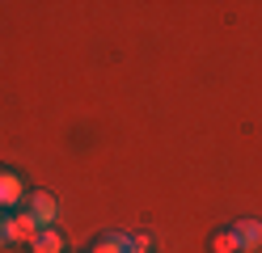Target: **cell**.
<instances>
[{
  "label": "cell",
  "instance_id": "cell-7",
  "mask_svg": "<svg viewBox=\"0 0 262 253\" xmlns=\"http://www.w3.org/2000/svg\"><path fill=\"white\" fill-rule=\"evenodd\" d=\"M211 253H241L237 232H233V228H228V232H216V236H211Z\"/></svg>",
  "mask_w": 262,
  "mask_h": 253
},
{
  "label": "cell",
  "instance_id": "cell-2",
  "mask_svg": "<svg viewBox=\"0 0 262 253\" xmlns=\"http://www.w3.org/2000/svg\"><path fill=\"white\" fill-rule=\"evenodd\" d=\"M26 215L34 219V224H38V232H42V228H51V224H55L59 202H55L51 194H47V190H38V194H30V207H26Z\"/></svg>",
  "mask_w": 262,
  "mask_h": 253
},
{
  "label": "cell",
  "instance_id": "cell-8",
  "mask_svg": "<svg viewBox=\"0 0 262 253\" xmlns=\"http://www.w3.org/2000/svg\"><path fill=\"white\" fill-rule=\"evenodd\" d=\"M131 249H152V236H144V232H140L136 241H131Z\"/></svg>",
  "mask_w": 262,
  "mask_h": 253
},
{
  "label": "cell",
  "instance_id": "cell-4",
  "mask_svg": "<svg viewBox=\"0 0 262 253\" xmlns=\"http://www.w3.org/2000/svg\"><path fill=\"white\" fill-rule=\"evenodd\" d=\"M233 232L241 241V253H250V249L262 245V224H258V219H241V224H233Z\"/></svg>",
  "mask_w": 262,
  "mask_h": 253
},
{
  "label": "cell",
  "instance_id": "cell-11",
  "mask_svg": "<svg viewBox=\"0 0 262 253\" xmlns=\"http://www.w3.org/2000/svg\"><path fill=\"white\" fill-rule=\"evenodd\" d=\"M0 224H5V215H0Z\"/></svg>",
  "mask_w": 262,
  "mask_h": 253
},
{
  "label": "cell",
  "instance_id": "cell-6",
  "mask_svg": "<svg viewBox=\"0 0 262 253\" xmlns=\"http://www.w3.org/2000/svg\"><path fill=\"white\" fill-rule=\"evenodd\" d=\"M93 253H131V236L110 232V236H102V241L93 245Z\"/></svg>",
  "mask_w": 262,
  "mask_h": 253
},
{
  "label": "cell",
  "instance_id": "cell-3",
  "mask_svg": "<svg viewBox=\"0 0 262 253\" xmlns=\"http://www.w3.org/2000/svg\"><path fill=\"white\" fill-rule=\"evenodd\" d=\"M21 177L17 173H9V169H0V211H9V207H17L21 202Z\"/></svg>",
  "mask_w": 262,
  "mask_h": 253
},
{
  "label": "cell",
  "instance_id": "cell-5",
  "mask_svg": "<svg viewBox=\"0 0 262 253\" xmlns=\"http://www.w3.org/2000/svg\"><path fill=\"white\" fill-rule=\"evenodd\" d=\"M34 253H63V236L55 232V228H42L38 236H34V245H30Z\"/></svg>",
  "mask_w": 262,
  "mask_h": 253
},
{
  "label": "cell",
  "instance_id": "cell-9",
  "mask_svg": "<svg viewBox=\"0 0 262 253\" xmlns=\"http://www.w3.org/2000/svg\"><path fill=\"white\" fill-rule=\"evenodd\" d=\"M0 245H9V236H5V224H0Z\"/></svg>",
  "mask_w": 262,
  "mask_h": 253
},
{
  "label": "cell",
  "instance_id": "cell-10",
  "mask_svg": "<svg viewBox=\"0 0 262 253\" xmlns=\"http://www.w3.org/2000/svg\"><path fill=\"white\" fill-rule=\"evenodd\" d=\"M131 253H148V249H131Z\"/></svg>",
  "mask_w": 262,
  "mask_h": 253
},
{
  "label": "cell",
  "instance_id": "cell-1",
  "mask_svg": "<svg viewBox=\"0 0 262 253\" xmlns=\"http://www.w3.org/2000/svg\"><path fill=\"white\" fill-rule=\"evenodd\" d=\"M5 236H9V245H34L38 224L26 211H13V215H5Z\"/></svg>",
  "mask_w": 262,
  "mask_h": 253
}]
</instances>
